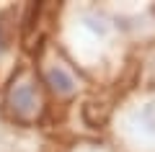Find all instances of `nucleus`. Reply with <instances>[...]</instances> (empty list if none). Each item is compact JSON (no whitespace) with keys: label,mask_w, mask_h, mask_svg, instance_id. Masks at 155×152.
Returning <instances> with one entry per match:
<instances>
[{"label":"nucleus","mask_w":155,"mask_h":152,"mask_svg":"<svg viewBox=\"0 0 155 152\" xmlns=\"http://www.w3.org/2000/svg\"><path fill=\"white\" fill-rule=\"evenodd\" d=\"M0 108L5 119L16 126H34L44 114V95L41 82L31 67H16L8 82L3 85V101Z\"/></svg>","instance_id":"nucleus-1"},{"label":"nucleus","mask_w":155,"mask_h":152,"mask_svg":"<svg viewBox=\"0 0 155 152\" xmlns=\"http://www.w3.org/2000/svg\"><path fill=\"white\" fill-rule=\"evenodd\" d=\"M16 47H18V16L16 8H0V82L16 72Z\"/></svg>","instance_id":"nucleus-2"},{"label":"nucleus","mask_w":155,"mask_h":152,"mask_svg":"<svg viewBox=\"0 0 155 152\" xmlns=\"http://www.w3.org/2000/svg\"><path fill=\"white\" fill-rule=\"evenodd\" d=\"M41 82L54 93L57 98H70L78 90V80L72 75V70L57 57H41Z\"/></svg>","instance_id":"nucleus-3"}]
</instances>
